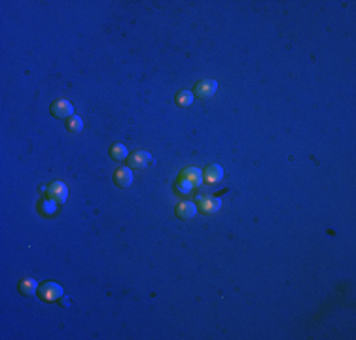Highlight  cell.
Masks as SVG:
<instances>
[{"label": "cell", "instance_id": "ba28073f", "mask_svg": "<svg viewBox=\"0 0 356 340\" xmlns=\"http://www.w3.org/2000/svg\"><path fill=\"white\" fill-rule=\"evenodd\" d=\"M203 180L207 183H220L224 180V169L220 165H210L203 176Z\"/></svg>", "mask_w": 356, "mask_h": 340}, {"label": "cell", "instance_id": "277c9868", "mask_svg": "<svg viewBox=\"0 0 356 340\" xmlns=\"http://www.w3.org/2000/svg\"><path fill=\"white\" fill-rule=\"evenodd\" d=\"M51 112H53V115H57V117H72L74 106L72 102H68V100H57V102L51 106Z\"/></svg>", "mask_w": 356, "mask_h": 340}, {"label": "cell", "instance_id": "8fae6325", "mask_svg": "<svg viewBox=\"0 0 356 340\" xmlns=\"http://www.w3.org/2000/svg\"><path fill=\"white\" fill-rule=\"evenodd\" d=\"M19 289H21L23 295H34L38 291V282L32 278H27L19 283Z\"/></svg>", "mask_w": 356, "mask_h": 340}, {"label": "cell", "instance_id": "6da1fadb", "mask_svg": "<svg viewBox=\"0 0 356 340\" xmlns=\"http://www.w3.org/2000/svg\"><path fill=\"white\" fill-rule=\"evenodd\" d=\"M61 295H63V287L59 283H55V282L44 283L42 289H40V297H42L44 301H57Z\"/></svg>", "mask_w": 356, "mask_h": 340}, {"label": "cell", "instance_id": "7c38bea8", "mask_svg": "<svg viewBox=\"0 0 356 340\" xmlns=\"http://www.w3.org/2000/svg\"><path fill=\"white\" fill-rule=\"evenodd\" d=\"M110 155L114 159H118V161H123V159H127V147L123 146V144H116V146L112 147V151H110Z\"/></svg>", "mask_w": 356, "mask_h": 340}, {"label": "cell", "instance_id": "3957f363", "mask_svg": "<svg viewBox=\"0 0 356 340\" xmlns=\"http://www.w3.org/2000/svg\"><path fill=\"white\" fill-rule=\"evenodd\" d=\"M48 195L55 202H65V200H66V195H68V189H66V185L63 182H55L48 187Z\"/></svg>", "mask_w": 356, "mask_h": 340}, {"label": "cell", "instance_id": "30bf717a", "mask_svg": "<svg viewBox=\"0 0 356 340\" xmlns=\"http://www.w3.org/2000/svg\"><path fill=\"white\" fill-rule=\"evenodd\" d=\"M182 178H184L186 182L192 183L194 187H199V185L203 183V172H201L199 169H195V167H194V169H186Z\"/></svg>", "mask_w": 356, "mask_h": 340}, {"label": "cell", "instance_id": "4fadbf2b", "mask_svg": "<svg viewBox=\"0 0 356 340\" xmlns=\"http://www.w3.org/2000/svg\"><path fill=\"white\" fill-rule=\"evenodd\" d=\"M66 125H68V131H70V133H80V131L84 129V121H82L78 115H72Z\"/></svg>", "mask_w": 356, "mask_h": 340}, {"label": "cell", "instance_id": "5bb4252c", "mask_svg": "<svg viewBox=\"0 0 356 340\" xmlns=\"http://www.w3.org/2000/svg\"><path fill=\"white\" fill-rule=\"evenodd\" d=\"M176 102H178L180 106H190V104L194 102V93H190V91H182V93L176 97Z\"/></svg>", "mask_w": 356, "mask_h": 340}, {"label": "cell", "instance_id": "9c48e42d", "mask_svg": "<svg viewBox=\"0 0 356 340\" xmlns=\"http://www.w3.org/2000/svg\"><path fill=\"white\" fill-rule=\"evenodd\" d=\"M133 170L131 169H120L118 172H116V176H114V180H116V183L120 185V187H129L131 183H133Z\"/></svg>", "mask_w": 356, "mask_h": 340}, {"label": "cell", "instance_id": "52a82bcc", "mask_svg": "<svg viewBox=\"0 0 356 340\" xmlns=\"http://www.w3.org/2000/svg\"><path fill=\"white\" fill-rule=\"evenodd\" d=\"M152 163H154V159H152V153H148V151H136L131 157V167L133 169H144Z\"/></svg>", "mask_w": 356, "mask_h": 340}, {"label": "cell", "instance_id": "7a4b0ae2", "mask_svg": "<svg viewBox=\"0 0 356 340\" xmlns=\"http://www.w3.org/2000/svg\"><path fill=\"white\" fill-rule=\"evenodd\" d=\"M216 89H218V82H216V80H210L209 78V80H203L201 84H197L195 95L199 98H209L216 93Z\"/></svg>", "mask_w": 356, "mask_h": 340}, {"label": "cell", "instance_id": "8992f818", "mask_svg": "<svg viewBox=\"0 0 356 340\" xmlns=\"http://www.w3.org/2000/svg\"><path fill=\"white\" fill-rule=\"evenodd\" d=\"M176 214H178V218H182V219H192V218H195L197 206L192 202V200H182V202L176 206Z\"/></svg>", "mask_w": 356, "mask_h": 340}, {"label": "cell", "instance_id": "9a60e30c", "mask_svg": "<svg viewBox=\"0 0 356 340\" xmlns=\"http://www.w3.org/2000/svg\"><path fill=\"white\" fill-rule=\"evenodd\" d=\"M178 189H180L182 193H188V191H192V189H194V185H192L190 182H186L184 178H182V180L178 182Z\"/></svg>", "mask_w": 356, "mask_h": 340}, {"label": "cell", "instance_id": "2e32d148", "mask_svg": "<svg viewBox=\"0 0 356 340\" xmlns=\"http://www.w3.org/2000/svg\"><path fill=\"white\" fill-rule=\"evenodd\" d=\"M53 208H55V200H49V202H46V204H44V212L51 214V212H53Z\"/></svg>", "mask_w": 356, "mask_h": 340}, {"label": "cell", "instance_id": "5b68a950", "mask_svg": "<svg viewBox=\"0 0 356 340\" xmlns=\"http://www.w3.org/2000/svg\"><path fill=\"white\" fill-rule=\"evenodd\" d=\"M197 200H199V204H201V210L207 212V214L218 212L222 206V200L218 197H199Z\"/></svg>", "mask_w": 356, "mask_h": 340}]
</instances>
